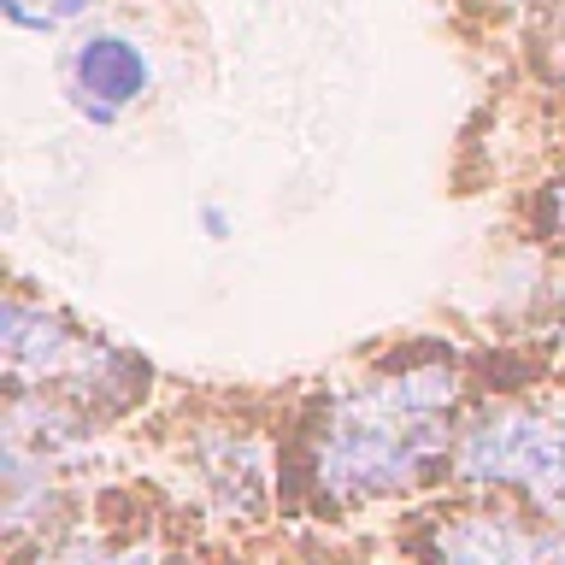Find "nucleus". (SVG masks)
<instances>
[{
    "mask_svg": "<svg viewBox=\"0 0 565 565\" xmlns=\"http://www.w3.org/2000/svg\"><path fill=\"white\" fill-rule=\"evenodd\" d=\"M536 307H542V335L565 353V282L542 271V289H536Z\"/></svg>",
    "mask_w": 565,
    "mask_h": 565,
    "instance_id": "nucleus-9",
    "label": "nucleus"
},
{
    "mask_svg": "<svg viewBox=\"0 0 565 565\" xmlns=\"http://www.w3.org/2000/svg\"><path fill=\"white\" fill-rule=\"evenodd\" d=\"M212 565H413L383 524H277L265 536H212Z\"/></svg>",
    "mask_w": 565,
    "mask_h": 565,
    "instance_id": "nucleus-6",
    "label": "nucleus"
},
{
    "mask_svg": "<svg viewBox=\"0 0 565 565\" xmlns=\"http://www.w3.org/2000/svg\"><path fill=\"white\" fill-rule=\"evenodd\" d=\"M448 489L501 494L565 519V371L524 365L519 377H501L489 365L477 371Z\"/></svg>",
    "mask_w": 565,
    "mask_h": 565,
    "instance_id": "nucleus-3",
    "label": "nucleus"
},
{
    "mask_svg": "<svg viewBox=\"0 0 565 565\" xmlns=\"http://www.w3.org/2000/svg\"><path fill=\"white\" fill-rule=\"evenodd\" d=\"M0 377L7 395H30L53 413L77 418L88 436L118 441L141 424L166 395V377L148 353L113 342L100 324H88L30 277L7 282L0 307Z\"/></svg>",
    "mask_w": 565,
    "mask_h": 565,
    "instance_id": "nucleus-2",
    "label": "nucleus"
},
{
    "mask_svg": "<svg viewBox=\"0 0 565 565\" xmlns=\"http://www.w3.org/2000/svg\"><path fill=\"white\" fill-rule=\"evenodd\" d=\"M194 224H201L206 242H230V236H236V218H230L218 201H201V206H194Z\"/></svg>",
    "mask_w": 565,
    "mask_h": 565,
    "instance_id": "nucleus-10",
    "label": "nucleus"
},
{
    "mask_svg": "<svg viewBox=\"0 0 565 565\" xmlns=\"http://www.w3.org/2000/svg\"><path fill=\"white\" fill-rule=\"evenodd\" d=\"M7 565H212V542L171 489L113 459L77 512L35 542L7 547Z\"/></svg>",
    "mask_w": 565,
    "mask_h": 565,
    "instance_id": "nucleus-4",
    "label": "nucleus"
},
{
    "mask_svg": "<svg viewBox=\"0 0 565 565\" xmlns=\"http://www.w3.org/2000/svg\"><path fill=\"white\" fill-rule=\"evenodd\" d=\"M53 77H60V100L88 130H124L159 100V47L148 30L106 12L60 47Z\"/></svg>",
    "mask_w": 565,
    "mask_h": 565,
    "instance_id": "nucleus-5",
    "label": "nucleus"
},
{
    "mask_svg": "<svg viewBox=\"0 0 565 565\" xmlns=\"http://www.w3.org/2000/svg\"><path fill=\"white\" fill-rule=\"evenodd\" d=\"M7 24L35 42H71L77 30H88L95 18L113 12V0H0Z\"/></svg>",
    "mask_w": 565,
    "mask_h": 565,
    "instance_id": "nucleus-8",
    "label": "nucleus"
},
{
    "mask_svg": "<svg viewBox=\"0 0 565 565\" xmlns=\"http://www.w3.org/2000/svg\"><path fill=\"white\" fill-rule=\"evenodd\" d=\"M477 371L448 335H395L282 388V524H377L441 494Z\"/></svg>",
    "mask_w": 565,
    "mask_h": 565,
    "instance_id": "nucleus-1",
    "label": "nucleus"
},
{
    "mask_svg": "<svg viewBox=\"0 0 565 565\" xmlns=\"http://www.w3.org/2000/svg\"><path fill=\"white\" fill-rule=\"evenodd\" d=\"M524 242H530V254L542 259V271L565 282V159H554V166L536 177V189H530Z\"/></svg>",
    "mask_w": 565,
    "mask_h": 565,
    "instance_id": "nucleus-7",
    "label": "nucleus"
}]
</instances>
